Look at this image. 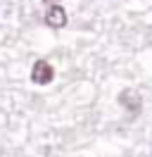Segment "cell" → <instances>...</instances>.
Here are the masks:
<instances>
[{"label": "cell", "instance_id": "2", "mask_svg": "<svg viewBox=\"0 0 152 157\" xmlns=\"http://www.w3.org/2000/svg\"><path fill=\"white\" fill-rule=\"evenodd\" d=\"M52 78H55V69H52V64L45 62V59H38L36 64H33V69H31V81L38 83V86H48Z\"/></svg>", "mask_w": 152, "mask_h": 157}, {"label": "cell", "instance_id": "4", "mask_svg": "<svg viewBox=\"0 0 152 157\" xmlns=\"http://www.w3.org/2000/svg\"><path fill=\"white\" fill-rule=\"evenodd\" d=\"M43 2H48V5H57L59 0H43Z\"/></svg>", "mask_w": 152, "mask_h": 157}, {"label": "cell", "instance_id": "1", "mask_svg": "<svg viewBox=\"0 0 152 157\" xmlns=\"http://www.w3.org/2000/svg\"><path fill=\"white\" fill-rule=\"evenodd\" d=\"M119 105H121L131 117H138V114H140V109H142V98H140V93H138V90L126 88V90H121V95H119Z\"/></svg>", "mask_w": 152, "mask_h": 157}, {"label": "cell", "instance_id": "3", "mask_svg": "<svg viewBox=\"0 0 152 157\" xmlns=\"http://www.w3.org/2000/svg\"><path fill=\"white\" fill-rule=\"evenodd\" d=\"M45 24L50 29H64L66 26V12L62 5H50L45 12Z\"/></svg>", "mask_w": 152, "mask_h": 157}]
</instances>
